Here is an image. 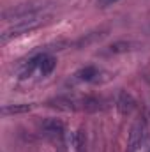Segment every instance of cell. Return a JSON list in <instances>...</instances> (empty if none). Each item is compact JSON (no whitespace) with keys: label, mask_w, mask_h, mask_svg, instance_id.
Here are the masks:
<instances>
[{"label":"cell","mask_w":150,"mask_h":152,"mask_svg":"<svg viewBox=\"0 0 150 152\" xmlns=\"http://www.w3.org/2000/svg\"><path fill=\"white\" fill-rule=\"evenodd\" d=\"M53 108L66 112H99L104 108V101L90 96H64L50 101Z\"/></svg>","instance_id":"1"},{"label":"cell","mask_w":150,"mask_h":152,"mask_svg":"<svg viewBox=\"0 0 150 152\" xmlns=\"http://www.w3.org/2000/svg\"><path fill=\"white\" fill-rule=\"evenodd\" d=\"M48 20H50L48 11H44V12H37V14H32V16H27V18H21V20L14 21L12 25H9V27L2 32L0 41L5 44L9 39L16 37V36H21V34H27V32L37 28V27H41V25H44Z\"/></svg>","instance_id":"2"},{"label":"cell","mask_w":150,"mask_h":152,"mask_svg":"<svg viewBox=\"0 0 150 152\" xmlns=\"http://www.w3.org/2000/svg\"><path fill=\"white\" fill-rule=\"evenodd\" d=\"M48 11V5L44 4H23V5H18L7 12H4V21H18L21 18H27V16H32V14H37V12H44Z\"/></svg>","instance_id":"3"},{"label":"cell","mask_w":150,"mask_h":152,"mask_svg":"<svg viewBox=\"0 0 150 152\" xmlns=\"http://www.w3.org/2000/svg\"><path fill=\"white\" fill-rule=\"evenodd\" d=\"M41 131L44 136H50V138H60L64 134V124L57 118H46L42 124H41Z\"/></svg>","instance_id":"4"},{"label":"cell","mask_w":150,"mask_h":152,"mask_svg":"<svg viewBox=\"0 0 150 152\" xmlns=\"http://www.w3.org/2000/svg\"><path fill=\"white\" fill-rule=\"evenodd\" d=\"M145 136H147L145 124L143 122H136L134 127L131 129V134H129V147H131V151H136L138 147H141L143 142H145Z\"/></svg>","instance_id":"5"},{"label":"cell","mask_w":150,"mask_h":152,"mask_svg":"<svg viewBox=\"0 0 150 152\" xmlns=\"http://www.w3.org/2000/svg\"><path fill=\"white\" fill-rule=\"evenodd\" d=\"M134 104L136 103H134V99H133V96L129 92L122 90L118 94V97H117V108L120 110V113H131L134 110Z\"/></svg>","instance_id":"6"},{"label":"cell","mask_w":150,"mask_h":152,"mask_svg":"<svg viewBox=\"0 0 150 152\" xmlns=\"http://www.w3.org/2000/svg\"><path fill=\"white\" fill-rule=\"evenodd\" d=\"M99 75L101 71L94 66H88V67H83L76 73V80L79 81H99Z\"/></svg>","instance_id":"7"},{"label":"cell","mask_w":150,"mask_h":152,"mask_svg":"<svg viewBox=\"0 0 150 152\" xmlns=\"http://www.w3.org/2000/svg\"><path fill=\"white\" fill-rule=\"evenodd\" d=\"M55 66H57V58L55 57H51V55H46V53H42V58H41V64H39V75L41 76H48L53 73V69H55Z\"/></svg>","instance_id":"8"},{"label":"cell","mask_w":150,"mask_h":152,"mask_svg":"<svg viewBox=\"0 0 150 152\" xmlns=\"http://www.w3.org/2000/svg\"><path fill=\"white\" fill-rule=\"evenodd\" d=\"M140 44L138 42H133V41H117L113 42L111 46L108 48L110 53H125V51H131V50H136Z\"/></svg>","instance_id":"9"},{"label":"cell","mask_w":150,"mask_h":152,"mask_svg":"<svg viewBox=\"0 0 150 152\" xmlns=\"http://www.w3.org/2000/svg\"><path fill=\"white\" fill-rule=\"evenodd\" d=\"M34 106L32 104H7L2 108V113L4 115H16V113H27L30 112Z\"/></svg>","instance_id":"10"},{"label":"cell","mask_w":150,"mask_h":152,"mask_svg":"<svg viewBox=\"0 0 150 152\" xmlns=\"http://www.w3.org/2000/svg\"><path fill=\"white\" fill-rule=\"evenodd\" d=\"M118 0H97V4L101 5V7H108V5H113V4H117Z\"/></svg>","instance_id":"11"}]
</instances>
